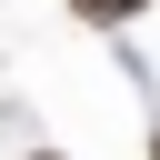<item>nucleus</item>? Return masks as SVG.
<instances>
[{
	"label": "nucleus",
	"mask_w": 160,
	"mask_h": 160,
	"mask_svg": "<svg viewBox=\"0 0 160 160\" xmlns=\"http://www.w3.org/2000/svg\"><path fill=\"white\" fill-rule=\"evenodd\" d=\"M150 0H70V20H90V30H120V20H140Z\"/></svg>",
	"instance_id": "nucleus-1"
},
{
	"label": "nucleus",
	"mask_w": 160,
	"mask_h": 160,
	"mask_svg": "<svg viewBox=\"0 0 160 160\" xmlns=\"http://www.w3.org/2000/svg\"><path fill=\"white\" fill-rule=\"evenodd\" d=\"M30 160H70V150H30Z\"/></svg>",
	"instance_id": "nucleus-2"
},
{
	"label": "nucleus",
	"mask_w": 160,
	"mask_h": 160,
	"mask_svg": "<svg viewBox=\"0 0 160 160\" xmlns=\"http://www.w3.org/2000/svg\"><path fill=\"white\" fill-rule=\"evenodd\" d=\"M150 160H160V130H150Z\"/></svg>",
	"instance_id": "nucleus-3"
}]
</instances>
